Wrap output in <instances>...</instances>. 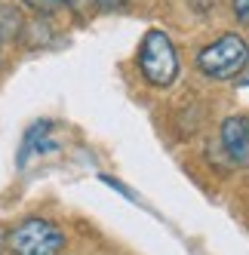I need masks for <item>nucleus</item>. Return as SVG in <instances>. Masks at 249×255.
Instances as JSON below:
<instances>
[{"label": "nucleus", "mask_w": 249, "mask_h": 255, "mask_svg": "<svg viewBox=\"0 0 249 255\" xmlns=\"http://www.w3.org/2000/svg\"><path fill=\"white\" fill-rule=\"evenodd\" d=\"M222 148L237 166H249V117L234 114L222 123Z\"/></svg>", "instance_id": "20e7f679"}, {"label": "nucleus", "mask_w": 249, "mask_h": 255, "mask_svg": "<svg viewBox=\"0 0 249 255\" xmlns=\"http://www.w3.org/2000/svg\"><path fill=\"white\" fill-rule=\"evenodd\" d=\"M135 59H138V71L145 77V83H151L154 89H166L179 77V52H175L172 37L160 28L145 31Z\"/></svg>", "instance_id": "f257e3e1"}, {"label": "nucleus", "mask_w": 249, "mask_h": 255, "mask_svg": "<svg viewBox=\"0 0 249 255\" xmlns=\"http://www.w3.org/2000/svg\"><path fill=\"white\" fill-rule=\"evenodd\" d=\"M52 129V123L49 120H37L31 126V129L25 132V141H22V151H19V166H25L28 163V157L34 154V151H49L52 148V141H43V135Z\"/></svg>", "instance_id": "39448f33"}, {"label": "nucleus", "mask_w": 249, "mask_h": 255, "mask_svg": "<svg viewBox=\"0 0 249 255\" xmlns=\"http://www.w3.org/2000/svg\"><path fill=\"white\" fill-rule=\"evenodd\" d=\"M237 80L249 86V59H246V65H243V71H240V77H237Z\"/></svg>", "instance_id": "1a4fd4ad"}, {"label": "nucleus", "mask_w": 249, "mask_h": 255, "mask_svg": "<svg viewBox=\"0 0 249 255\" xmlns=\"http://www.w3.org/2000/svg\"><path fill=\"white\" fill-rule=\"evenodd\" d=\"M3 249H6V228L0 225V252H3Z\"/></svg>", "instance_id": "9d476101"}, {"label": "nucleus", "mask_w": 249, "mask_h": 255, "mask_svg": "<svg viewBox=\"0 0 249 255\" xmlns=\"http://www.w3.org/2000/svg\"><path fill=\"white\" fill-rule=\"evenodd\" d=\"M249 59V43L240 37V34L228 31V34H219L212 43H206L200 52H197V71L209 80H237L240 71Z\"/></svg>", "instance_id": "f03ea898"}, {"label": "nucleus", "mask_w": 249, "mask_h": 255, "mask_svg": "<svg viewBox=\"0 0 249 255\" xmlns=\"http://www.w3.org/2000/svg\"><path fill=\"white\" fill-rule=\"evenodd\" d=\"M22 3L34 12H40V15H52V12H59L62 6H68V0H22Z\"/></svg>", "instance_id": "423d86ee"}, {"label": "nucleus", "mask_w": 249, "mask_h": 255, "mask_svg": "<svg viewBox=\"0 0 249 255\" xmlns=\"http://www.w3.org/2000/svg\"><path fill=\"white\" fill-rule=\"evenodd\" d=\"M231 9H234L240 25H249V0H231Z\"/></svg>", "instance_id": "0eeeda50"}, {"label": "nucleus", "mask_w": 249, "mask_h": 255, "mask_svg": "<svg viewBox=\"0 0 249 255\" xmlns=\"http://www.w3.org/2000/svg\"><path fill=\"white\" fill-rule=\"evenodd\" d=\"M6 249L12 255H59L65 249V231L49 218H25L6 231Z\"/></svg>", "instance_id": "7ed1b4c3"}, {"label": "nucleus", "mask_w": 249, "mask_h": 255, "mask_svg": "<svg viewBox=\"0 0 249 255\" xmlns=\"http://www.w3.org/2000/svg\"><path fill=\"white\" fill-rule=\"evenodd\" d=\"M129 0H96V6L105 9V12H111V9H120V6H126Z\"/></svg>", "instance_id": "6e6552de"}, {"label": "nucleus", "mask_w": 249, "mask_h": 255, "mask_svg": "<svg viewBox=\"0 0 249 255\" xmlns=\"http://www.w3.org/2000/svg\"><path fill=\"white\" fill-rule=\"evenodd\" d=\"M0 46H3V40H0Z\"/></svg>", "instance_id": "9b49d317"}]
</instances>
